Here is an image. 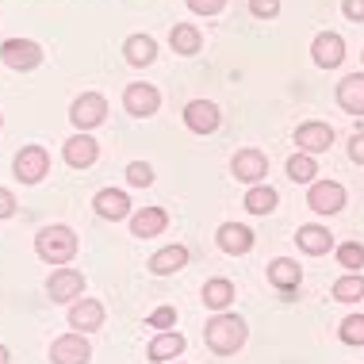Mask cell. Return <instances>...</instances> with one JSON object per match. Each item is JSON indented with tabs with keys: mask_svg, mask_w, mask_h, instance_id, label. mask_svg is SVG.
I'll return each instance as SVG.
<instances>
[{
	"mask_svg": "<svg viewBox=\"0 0 364 364\" xmlns=\"http://www.w3.org/2000/svg\"><path fill=\"white\" fill-rule=\"evenodd\" d=\"M184 4H188L196 16H219L226 8V0H184Z\"/></svg>",
	"mask_w": 364,
	"mask_h": 364,
	"instance_id": "obj_35",
	"label": "cell"
},
{
	"mask_svg": "<svg viewBox=\"0 0 364 364\" xmlns=\"http://www.w3.org/2000/svg\"><path fill=\"white\" fill-rule=\"evenodd\" d=\"M0 364H12V353H8V346H0Z\"/></svg>",
	"mask_w": 364,
	"mask_h": 364,
	"instance_id": "obj_39",
	"label": "cell"
},
{
	"mask_svg": "<svg viewBox=\"0 0 364 364\" xmlns=\"http://www.w3.org/2000/svg\"><path fill=\"white\" fill-rule=\"evenodd\" d=\"M338 338L346 346H364V314H346L338 326Z\"/></svg>",
	"mask_w": 364,
	"mask_h": 364,
	"instance_id": "obj_31",
	"label": "cell"
},
{
	"mask_svg": "<svg viewBox=\"0 0 364 364\" xmlns=\"http://www.w3.org/2000/svg\"><path fill=\"white\" fill-rule=\"evenodd\" d=\"M35 253H38V261L54 264V269H65V264L77 257V234L62 223L43 226V230L35 234Z\"/></svg>",
	"mask_w": 364,
	"mask_h": 364,
	"instance_id": "obj_2",
	"label": "cell"
},
{
	"mask_svg": "<svg viewBox=\"0 0 364 364\" xmlns=\"http://www.w3.org/2000/svg\"><path fill=\"white\" fill-rule=\"evenodd\" d=\"M146 326H150V330H157V333H165V330H176V307H173V303H165V307L150 311V318H146Z\"/></svg>",
	"mask_w": 364,
	"mask_h": 364,
	"instance_id": "obj_33",
	"label": "cell"
},
{
	"mask_svg": "<svg viewBox=\"0 0 364 364\" xmlns=\"http://www.w3.org/2000/svg\"><path fill=\"white\" fill-rule=\"evenodd\" d=\"M184 264H188V245L173 242V245H161L150 257V272L154 277H169V272H181Z\"/></svg>",
	"mask_w": 364,
	"mask_h": 364,
	"instance_id": "obj_22",
	"label": "cell"
},
{
	"mask_svg": "<svg viewBox=\"0 0 364 364\" xmlns=\"http://www.w3.org/2000/svg\"><path fill=\"white\" fill-rule=\"evenodd\" d=\"M0 127H4V115H0Z\"/></svg>",
	"mask_w": 364,
	"mask_h": 364,
	"instance_id": "obj_40",
	"label": "cell"
},
{
	"mask_svg": "<svg viewBox=\"0 0 364 364\" xmlns=\"http://www.w3.org/2000/svg\"><path fill=\"white\" fill-rule=\"evenodd\" d=\"M230 173H234V181H242V184H264V176H269V157H264L261 150H253V146H245V150H238L230 157Z\"/></svg>",
	"mask_w": 364,
	"mask_h": 364,
	"instance_id": "obj_6",
	"label": "cell"
},
{
	"mask_svg": "<svg viewBox=\"0 0 364 364\" xmlns=\"http://www.w3.org/2000/svg\"><path fill=\"white\" fill-rule=\"evenodd\" d=\"M311 58L318 70H338L346 62V38L338 31H318L311 38Z\"/></svg>",
	"mask_w": 364,
	"mask_h": 364,
	"instance_id": "obj_9",
	"label": "cell"
},
{
	"mask_svg": "<svg viewBox=\"0 0 364 364\" xmlns=\"http://www.w3.org/2000/svg\"><path fill=\"white\" fill-rule=\"evenodd\" d=\"M107 119V96L104 92H81L77 100L70 104V123L77 131H92Z\"/></svg>",
	"mask_w": 364,
	"mask_h": 364,
	"instance_id": "obj_5",
	"label": "cell"
},
{
	"mask_svg": "<svg viewBox=\"0 0 364 364\" xmlns=\"http://www.w3.org/2000/svg\"><path fill=\"white\" fill-rule=\"evenodd\" d=\"M203 307L208 311H215V314H223V311H230V303H234V284L226 280V277H211L208 284H203Z\"/></svg>",
	"mask_w": 364,
	"mask_h": 364,
	"instance_id": "obj_24",
	"label": "cell"
},
{
	"mask_svg": "<svg viewBox=\"0 0 364 364\" xmlns=\"http://www.w3.org/2000/svg\"><path fill=\"white\" fill-rule=\"evenodd\" d=\"M338 107L349 115H364V73H349L338 85Z\"/></svg>",
	"mask_w": 364,
	"mask_h": 364,
	"instance_id": "obj_23",
	"label": "cell"
},
{
	"mask_svg": "<svg viewBox=\"0 0 364 364\" xmlns=\"http://www.w3.org/2000/svg\"><path fill=\"white\" fill-rule=\"evenodd\" d=\"M264 277H269V284L277 291L291 295V291H299V284H303V269H299V261H291V257H277V261H269Z\"/></svg>",
	"mask_w": 364,
	"mask_h": 364,
	"instance_id": "obj_18",
	"label": "cell"
},
{
	"mask_svg": "<svg viewBox=\"0 0 364 364\" xmlns=\"http://www.w3.org/2000/svg\"><path fill=\"white\" fill-rule=\"evenodd\" d=\"M333 257L346 272H364V245L360 242H341L338 250H333Z\"/></svg>",
	"mask_w": 364,
	"mask_h": 364,
	"instance_id": "obj_30",
	"label": "cell"
},
{
	"mask_svg": "<svg viewBox=\"0 0 364 364\" xmlns=\"http://www.w3.org/2000/svg\"><path fill=\"white\" fill-rule=\"evenodd\" d=\"M169 46H173L176 54H184V58L200 54V46H203L200 27H192V23H176L173 31H169Z\"/></svg>",
	"mask_w": 364,
	"mask_h": 364,
	"instance_id": "obj_26",
	"label": "cell"
},
{
	"mask_svg": "<svg viewBox=\"0 0 364 364\" xmlns=\"http://www.w3.org/2000/svg\"><path fill=\"white\" fill-rule=\"evenodd\" d=\"M46 169H50V154H46L43 146H23L12 161L16 181H23V184H38L46 176Z\"/></svg>",
	"mask_w": 364,
	"mask_h": 364,
	"instance_id": "obj_8",
	"label": "cell"
},
{
	"mask_svg": "<svg viewBox=\"0 0 364 364\" xmlns=\"http://www.w3.org/2000/svg\"><path fill=\"white\" fill-rule=\"evenodd\" d=\"M92 211L100 215V219H112V223H119V219H127V215H134L131 196H127L123 188H100V192L92 196Z\"/></svg>",
	"mask_w": 364,
	"mask_h": 364,
	"instance_id": "obj_16",
	"label": "cell"
},
{
	"mask_svg": "<svg viewBox=\"0 0 364 364\" xmlns=\"http://www.w3.org/2000/svg\"><path fill=\"white\" fill-rule=\"evenodd\" d=\"M161 107V92L146 81H134L123 88V112L134 115V119H150V115Z\"/></svg>",
	"mask_w": 364,
	"mask_h": 364,
	"instance_id": "obj_7",
	"label": "cell"
},
{
	"mask_svg": "<svg viewBox=\"0 0 364 364\" xmlns=\"http://www.w3.org/2000/svg\"><path fill=\"white\" fill-rule=\"evenodd\" d=\"M346 184L338 181H311V192H307V208L318 215V219H326V215H338L346 211Z\"/></svg>",
	"mask_w": 364,
	"mask_h": 364,
	"instance_id": "obj_3",
	"label": "cell"
},
{
	"mask_svg": "<svg viewBox=\"0 0 364 364\" xmlns=\"http://www.w3.org/2000/svg\"><path fill=\"white\" fill-rule=\"evenodd\" d=\"M288 176L295 184H311V181H318V165H314L311 154H291L288 157Z\"/></svg>",
	"mask_w": 364,
	"mask_h": 364,
	"instance_id": "obj_29",
	"label": "cell"
},
{
	"mask_svg": "<svg viewBox=\"0 0 364 364\" xmlns=\"http://www.w3.org/2000/svg\"><path fill=\"white\" fill-rule=\"evenodd\" d=\"M62 157H65L70 169H88V165H96V157H100V146H96V139L88 131H77L73 139H65Z\"/></svg>",
	"mask_w": 364,
	"mask_h": 364,
	"instance_id": "obj_15",
	"label": "cell"
},
{
	"mask_svg": "<svg viewBox=\"0 0 364 364\" xmlns=\"http://www.w3.org/2000/svg\"><path fill=\"white\" fill-rule=\"evenodd\" d=\"M250 12L257 19H277L280 16V0H250Z\"/></svg>",
	"mask_w": 364,
	"mask_h": 364,
	"instance_id": "obj_34",
	"label": "cell"
},
{
	"mask_svg": "<svg viewBox=\"0 0 364 364\" xmlns=\"http://www.w3.org/2000/svg\"><path fill=\"white\" fill-rule=\"evenodd\" d=\"M215 242H219L223 253H230V257H242V253L253 250V230L245 223H223L219 230H215Z\"/></svg>",
	"mask_w": 364,
	"mask_h": 364,
	"instance_id": "obj_17",
	"label": "cell"
},
{
	"mask_svg": "<svg viewBox=\"0 0 364 364\" xmlns=\"http://www.w3.org/2000/svg\"><path fill=\"white\" fill-rule=\"evenodd\" d=\"M341 16L353 23H364V0H341Z\"/></svg>",
	"mask_w": 364,
	"mask_h": 364,
	"instance_id": "obj_36",
	"label": "cell"
},
{
	"mask_svg": "<svg viewBox=\"0 0 364 364\" xmlns=\"http://www.w3.org/2000/svg\"><path fill=\"white\" fill-rule=\"evenodd\" d=\"M181 119L192 134H215L219 123H223L219 119V104H211V100H188L184 112H181Z\"/></svg>",
	"mask_w": 364,
	"mask_h": 364,
	"instance_id": "obj_11",
	"label": "cell"
},
{
	"mask_svg": "<svg viewBox=\"0 0 364 364\" xmlns=\"http://www.w3.org/2000/svg\"><path fill=\"white\" fill-rule=\"evenodd\" d=\"M0 62L16 73H31L43 62V46L31 38H8V43H0Z\"/></svg>",
	"mask_w": 364,
	"mask_h": 364,
	"instance_id": "obj_4",
	"label": "cell"
},
{
	"mask_svg": "<svg viewBox=\"0 0 364 364\" xmlns=\"http://www.w3.org/2000/svg\"><path fill=\"white\" fill-rule=\"evenodd\" d=\"M92 360V346L85 333H62L50 346V364H88Z\"/></svg>",
	"mask_w": 364,
	"mask_h": 364,
	"instance_id": "obj_12",
	"label": "cell"
},
{
	"mask_svg": "<svg viewBox=\"0 0 364 364\" xmlns=\"http://www.w3.org/2000/svg\"><path fill=\"white\" fill-rule=\"evenodd\" d=\"M277 203H280V196H277L272 184H253V188L245 192V211L250 215H272Z\"/></svg>",
	"mask_w": 364,
	"mask_h": 364,
	"instance_id": "obj_27",
	"label": "cell"
},
{
	"mask_svg": "<svg viewBox=\"0 0 364 364\" xmlns=\"http://www.w3.org/2000/svg\"><path fill=\"white\" fill-rule=\"evenodd\" d=\"M245 341H250V326H245L242 314H215L208 318V326H203V346H208L215 357H234L238 349H245Z\"/></svg>",
	"mask_w": 364,
	"mask_h": 364,
	"instance_id": "obj_1",
	"label": "cell"
},
{
	"mask_svg": "<svg viewBox=\"0 0 364 364\" xmlns=\"http://www.w3.org/2000/svg\"><path fill=\"white\" fill-rule=\"evenodd\" d=\"M360 62H364V54H360Z\"/></svg>",
	"mask_w": 364,
	"mask_h": 364,
	"instance_id": "obj_41",
	"label": "cell"
},
{
	"mask_svg": "<svg viewBox=\"0 0 364 364\" xmlns=\"http://www.w3.org/2000/svg\"><path fill=\"white\" fill-rule=\"evenodd\" d=\"M349 157H353L357 165H364V131H357V134L349 139Z\"/></svg>",
	"mask_w": 364,
	"mask_h": 364,
	"instance_id": "obj_37",
	"label": "cell"
},
{
	"mask_svg": "<svg viewBox=\"0 0 364 364\" xmlns=\"http://www.w3.org/2000/svg\"><path fill=\"white\" fill-rule=\"evenodd\" d=\"M184 349H188L184 333L165 330V333H154V338H150V346H146V357H150L154 364H165V360H176Z\"/></svg>",
	"mask_w": 364,
	"mask_h": 364,
	"instance_id": "obj_19",
	"label": "cell"
},
{
	"mask_svg": "<svg viewBox=\"0 0 364 364\" xmlns=\"http://www.w3.org/2000/svg\"><path fill=\"white\" fill-rule=\"evenodd\" d=\"M295 245H299L303 253H311V257H326L330 245H333V234L322 223H307V226L295 230Z\"/></svg>",
	"mask_w": 364,
	"mask_h": 364,
	"instance_id": "obj_20",
	"label": "cell"
},
{
	"mask_svg": "<svg viewBox=\"0 0 364 364\" xmlns=\"http://www.w3.org/2000/svg\"><path fill=\"white\" fill-rule=\"evenodd\" d=\"M333 299L338 303H360L364 299V272H341L333 280Z\"/></svg>",
	"mask_w": 364,
	"mask_h": 364,
	"instance_id": "obj_28",
	"label": "cell"
},
{
	"mask_svg": "<svg viewBox=\"0 0 364 364\" xmlns=\"http://www.w3.org/2000/svg\"><path fill=\"white\" fill-rule=\"evenodd\" d=\"M16 215V196L8 188H0V219H12Z\"/></svg>",
	"mask_w": 364,
	"mask_h": 364,
	"instance_id": "obj_38",
	"label": "cell"
},
{
	"mask_svg": "<svg viewBox=\"0 0 364 364\" xmlns=\"http://www.w3.org/2000/svg\"><path fill=\"white\" fill-rule=\"evenodd\" d=\"M165 226H169V211L165 208H142V211L131 215L134 238H157V234H165Z\"/></svg>",
	"mask_w": 364,
	"mask_h": 364,
	"instance_id": "obj_21",
	"label": "cell"
},
{
	"mask_svg": "<svg viewBox=\"0 0 364 364\" xmlns=\"http://www.w3.org/2000/svg\"><path fill=\"white\" fill-rule=\"evenodd\" d=\"M123 58L131 65H150V62H157V43L150 35H127V43H123Z\"/></svg>",
	"mask_w": 364,
	"mask_h": 364,
	"instance_id": "obj_25",
	"label": "cell"
},
{
	"mask_svg": "<svg viewBox=\"0 0 364 364\" xmlns=\"http://www.w3.org/2000/svg\"><path fill=\"white\" fill-rule=\"evenodd\" d=\"M81 291H85V272H77V269H58L50 272V280H46V295H50V303H77L81 299Z\"/></svg>",
	"mask_w": 364,
	"mask_h": 364,
	"instance_id": "obj_10",
	"label": "cell"
},
{
	"mask_svg": "<svg viewBox=\"0 0 364 364\" xmlns=\"http://www.w3.org/2000/svg\"><path fill=\"white\" fill-rule=\"evenodd\" d=\"M104 303L100 299H77V303H70V330L73 333H96L104 326Z\"/></svg>",
	"mask_w": 364,
	"mask_h": 364,
	"instance_id": "obj_14",
	"label": "cell"
},
{
	"mask_svg": "<svg viewBox=\"0 0 364 364\" xmlns=\"http://www.w3.org/2000/svg\"><path fill=\"white\" fill-rule=\"evenodd\" d=\"M295 146H299V154H322L333 146V127L322 123V119H307L295 127Z\"/></svg>",
	"mask_w": 364,
	"mask_h": 364,
	"instance_id": "obj_13",
	"label": "cell"
},
{
	"mask_svg": "<svg viewBox=\"0 0 364 364\" xmlns=\"http://www.w3.org/2000/svg\"><path fill=\"white\" fill-rule=\"evenodd\" d=\"M127 184H131V188H150L154 184V165L150 161H131L127 165Z\"/></svg>",
	"mask_w": 364,
	"mask_h": 364,
	"instance_id": "obj_32",
	"label": "cell"
}]
</instances>
